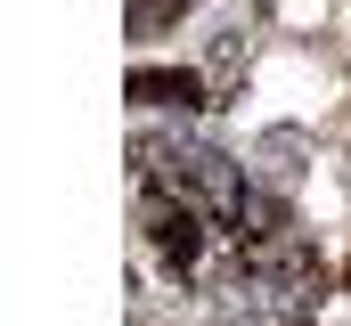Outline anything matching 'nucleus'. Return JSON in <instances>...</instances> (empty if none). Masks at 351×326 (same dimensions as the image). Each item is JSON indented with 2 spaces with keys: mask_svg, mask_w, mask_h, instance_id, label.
Segmentation results:
<instances>
[{
  "mask_svg": "<svg viewBox=\"0 0 351 326\" xmlns=\"http://www.w3.org/2000/svg\"><path fill=\"white\" fill-rule=\"evenodd\" d=\"M204 90L213 82L196 74V66H139L131 74V106H147V114H196V106H213Z\"/></svg>",
  "mask_w": 351,
  "mask_h": 326,
  "instance_id": "nucleus-1",
  "label": "nucleus"
}]
</instances>
